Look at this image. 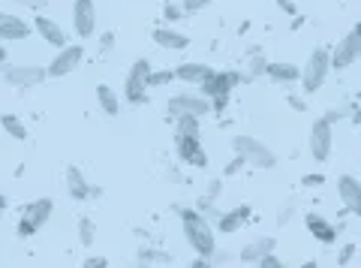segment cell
<instances>
[{
	"instance_id": "cell-25",
	"label": "cell",
	"mask_w": 361,
	"mask_h": 268,
	"mask_svg": "<svg viewBox=\"0 0 361 268\" xmlns=\"http://www.w3.org/2000/svg\"><path fill=\"white\" fill-rule=\"evenodd\" d=\"M0 127H4L9 136L18 139V142L27 139V124H25V121H21L18 115H4V118H0Z\"/></svg>"
},
{
	"instance_id": "cell-40",
	"label": "cell",
	"mask_w": 361,
	"mask_h": 268,
	"mask_svg": "<svg viewBox=\"0 0 361 268\" xmlns=\"http://www.w3.org/2000/svg\"><path fill=\"white\" fill-rule=\"evenodd\" d=\"M343 115H346V106H343V109H331V111H329V115H325V118H329L331 124H334V121H341Z\"/></svg>"
},
{
	"instance_id": "cell-24",
	"label": "cell",
	"mask_w": 361,
	"mask_h": 268,
	"mask_svg": "<svg viewBox=\"0 0 361 268\" xmlns=\"http://www.w3.org/2000/svg\"><path fill=\"white\" fill-rule=\"evenodd\" d=\"M97 106L103 109L106 115H111V118L121 115V97L111 91L109 85H99V87H97Z\"/></svg>"
},
{
	"instance_id": "cell-17",
	"label": "cell",
	"mask_w": 361,
	"mask_h": 268,
	"mask_svg": "<svg viewBox=\"0 0 361 268\" xmlns=\"http://www.w3.org/2000/svg\"><path fill=\"white\" fill-rule=\"evenodd\" d=\"M304 226H307V232L319 244H334L337 232H341V226H334V223L325 220L322 214H307V217H304Z\"/></svg>"
},
{
	"instance_id": "cell-33",
	"label": "cell",
	"mask_w": 361,
	"mask_h": 268,
	"mask_svg": "<svg viewBox=\"0 0 361 268\" xmlns=\"http://www.w3.org/2000/svg\"><path fill=\"white\" fill-rule=\"evenodd\" d=\"M355 244H343V248H341V256H337V265H349V262H353L355 260Z\"/></svg>"
},
{
	"instance_id": "cell-28",
	"label": "cell",
	"mask_w": 361,
	"mask_h": 268,
	"mask_svg": "<svg viewBox=\"0 0 361 268\" xmlns=\"http://www.w3.org/2000/svg\"><path fill=\"white\" fill-rule=\"evenodd\" d=\"M78 241L85 244V248H94L97 241V226L90 217H78Z\"/></svg>"
},
{
	"instance_id": "cell-15",
	"label": "cell",
	"mask_w": 361,
	"mask_h": 268,
	"mask_svg": "<svg viewBox=\"0 0 361 268\" xmlns=\"http://www.w3.org/2000/svg\"><path fill=\"white\" fill-rule=\"evenodd\" d=\"M33 33V25L21 16L13 13H0V42H21Z\"/></svg>"
},
{
	"instance_id": "cell-2",
	"label": "cell",
	"mask_w": 361,
	"mask_h": 268,
	"mask_svg": "<svg viewBox=\"0 0 361 268\" xmlns=\"http://www.w3.org/2000/svg\"><path fill=\"white\" fill-rule=\"evenodd\" d=\"M329 73H331V51L329 49H313L310 54H307V61H304V66H301V91L304 94H316V91H322V85H325V79H329Z\"/></svg>"
},
{
	"instance_id": "cell-14",
	"label": "cell",
	"mask_w": 361,
	"mask_h": 268,
	"mask_svg": "<svg viewBox=\"0 0 361 268\" xmlns=\"http://www.w3.org/2000/svg\"><path fill=\"white\" fill-rule=\"evenodd\" d=\"M337 196H341L343 208L349 214L361 217V178L355 175H341L337 178Z\"/></svg>"
},
{
	"instance_id": "cell-5",
	"label": "cell",
	"mask_w": 361,
	"mask_h": 268,
	"mask_svg": "<svg viewBox=\"0 0 361 268\" xmlns=\"http://www.w3.org/2000/svg\"><path fill=\"white\" fill-rule=\"evenodd\" d=\"M307 151H310V157L316 163H325L331 157V151H334V124L329 118H316L313 124H310V133H307Z\"/></svg>"
},
{
	"instance_id": "cell-22",
	"label": "cell",
	"mask_w": 361,
	"mask_h": 268,
	"mask_svg": "<svg viewBox=\"0 0 361 268\" xmlns=\"http://www.w3.org/2000/svg\"><path fill=\"white\" fill-rule=\"evenodd\" d=\"M66 193H70L75 202H85L87 196H94V187L87 184V178L82 175L78 166H70V169H66Z\"/></svg>"
},
{
	"instance_id": "cell-39",
	"label": "cell",
	"mask_w": 361,
	"mask_h": 268,
	"mask_svg": "<svg viewBox=\"0 0 361 268\" xmlns=\"http://www.w3.org/2000/svg\"><path fill=\"white\" fill-rule=\"evenodd\" d=\"M21 6H30V9H45L49 6V0H18Z\"/></svg>"
},
{
	"instance_id": "cell-10",
	"label": "cell",
	"mask_w": 361,
	"mask_h": 268,
	"mask_svg": "<svg viewBox=\"0 0 361 268\" xmlns=\"http://www.w3.org/2000/svg\"><path fill=\"white\" fill-rule=\"evenodd\" d=\"M175 154L190 169H208V154L202 148V136H175Z\"/></svg>"
},
{
	"instance_id": "cell-19",
	"label": "cell",
	"mask_w": 361,
	"mask_h": 268,
	"mask_svg": "<svg viewBox=\"0 0 361 268\" xmlns=\"http://www.w3.org/2000/svg\"><path fill=\"white\" fill-rule=\"evenodd\" d=\"M33 30H37L39 37L49 42V46H54V49H63V46H66L63 28H61L54 18H49V16H37V18H33Z\"/></svg>"
},
{
	"instance_id": "cell-16",
	"label": "cell",
	"mask_w": 361,
	"mask_h": 268,
	"mask_svg": "<svg viewBox=\"0 0 361 268\" xmlns=\"http://www.w3.org/2000/svg\"><path fill=\"white\" fill-rule=\"evenodd\" d=\"M151 39H154L160 49H166V51H184V49L190 46V37H187V33H180V30L172 28V25L154 28V30H151Z\"/></svg>"
},
{
	"instance_id": "cell-12",
	"label": "cell",
	"mask_w": 361,
	"mask_h": 268,
	"mask_svg": "<svg viewBox=\"0 0 361 268\" xmlns=\"http://www.w3.org/2000/svg\"><path fill=\"white\" fill-rule=\"evenodd\" d=\"M4 79L13 87H37L49 79V70L45 66H33V63H16L4 73Z\"/></svg>"
},
{
	"instance_id": "cell-4",
	"label": "cell",
	"mask_w": 361,
	"mask_h": 268,
	"mask_svg": "<svg viewBox=\"0 0 361 268\" xmlns=\"http://www.w3.org/2000/svg\"><path fill=\"white\" fill-rule=\"evenodd\" d=\"M232 151L241 154L247 166H256V169H274L277 166V154L268 148L262 139L256 136H235L232 139Z\"/></svg>"
},
{
	"instance_id": "cell-35",
	"label": "cell",
	"mask_w": 361,
	"mask_h": 268,
	"mask_svg": "<svg viewBox=\"0 0 361 268\" xmlns=\"http://www.w3.org/2000/svg\"><path fill=\"white\" fill-rule=\"evenodd\" d=\"M259 265H262V268H280V265H283V260H280V256L271 250V253H265L262 260H259Z\"/></svg>"
},
{
	"instance_id": "cell-43",
	"label": "cell",
	"mask_w": 361,
	"mask_h": 268,
	"mask_svg": "<svg viewBox=\"0 0 361 268\" xmlns=\"http://www.w3.org/2000/svg\"><path fill=\"white\" fill-rule=\"evenodd\" d=\"M111 42H115V37H111V33H106V37L99 39V46H103V49H111Z\"/></svg>"
},
{
	"instance_id": "cell-3",
	"label": "cell",
	"mask_w": 361,
	"mask_h": 268,
	"mask_svg": "<svg viewBox=\"0 0 361 268\" xmlns=\"http://www.w3.org/2000/svg\"><path fill=\"white\" fill-rule=\"evenodd\" d=\"M151 73L154 66L148 58H139L133 61V66L127 70V79H123V99L133 106H139L148 99V87H151Z\"/></svg>"
},
{
	"instance_id": "cell-46",
	"label": "cell",
	"mask_w": 361,
	"mask_h": 268,
	"mask_svg": "<svg viewBox=\"0 0 361 268\" xmlns=\"http://www.w3.org/2000/svg\"><path fill=\"white\" fill-rule=\"evenodd\" d=\"M0 211H6V196L0 193Z\"/></svg>"
},
{
	"instance_id": "cell-34",
	"label": "cell",
	"mask_w": 361,
	"mask_h": 268,
	"mask_svg": "<svg viewBox=\"0 0 361 268\" xmlns=\"http://www.w3.org/2000/svg\"><path fill=\"white\" fill-rule=\"evenodd\" d=\"M244 166H247V163H244V157H241V154H235V157H232V163H229V166H226V169H223V175H226V178H232L235 172H241Z\"/></svg>"
},
{
	"instance_id": "cell-29",
	"label": "cell",
	"mask_w": 361,
	"mask_h": 268,
	"mask_svg": "<svg viewBox=\"0 0 361 268\" xmlns=\"http://www.w3.org/2000/svg\"><path fill=\"white\" fill-rule=\"evenodd\" d=\"M172 82H178V75H175V70H160V73H151V87H163V85H172Z\"/></svg>"
},
{
	"instance_id": "cell-23",
	"label": "cell",
	"mask_w": 361,
	"mask_h": 268,
	"mask_svg": "<svg viewBox=\"0 0 361 268\" xmlns=\"http://www.w3.org/2000/svg\"><path fill=\"white\" fill-rule=\"evenodd\" d=\"M274 248H277V241L271 238V236H265V238H256V241H250V244H247V248L241 250L238 260H241V262H250V265H259V260H262L265 253H271Z\"/></svg>"
},
{
	"instance_id": "cell-21",
	"label": "cell",
	"mask_w": 361,
	"mask_h": 268,
	"mask_svg": "<svg viewBox=\"0 0 361 268\" xmlns=\"http://www.w3.org/2000/svg\"><path fill=\"white\" fill-rule=\"evenodd\" d=\"M211 73H214L211 66H208V63H199V61H184V63H178V66H175L178 82H184V85H196V87H199L202 82H205Z\"/></svg>"
},
{
	"instance_id": "cell-27",
	"label": "cell",
	"mask_w": 361,
	"mask_h": 268,
	"mask_svg": "<svg viewBox=\"0 0 361 268\" xmlns=\"http://www.w3.org/2000/svg\"><path fill=\"white\" fill-rule=\"evenodd\" d=\"M268 58L259 49H253V54H250V61H247V75L250 79H259V75H265V70H268Z\"/></svg>"
},
{
	"instance_id": "cell-9",
	"label": "cell",
	"mask_w": 361,
	"mask_h": 268,
	"mask_svg": "<svg viewBox=\"0 0 361 268\" xmlns=\"http://www.w3.org/2000/svg\"><path fill=\"white\" fill-rule=\"evenodd\" d=\"M82 61H85V46L82 42H66L63 49H58V54L51 58V63L45 66L49 70V79H63V75H73L78 66H82Z\"/></svg>"
},
{
	"instance_id": "cell-18",
	"label": "cell",
	"mask_w": 361,
	"mask_h": 268,
	"mask_svg": "<svg viewBox=\"0 0 361 268\" xmlns=\"http://www.w3.org/2000/svg\"><path fill=\"white\" fill-rule=\"evenodd\" d=\"M253 208L250 205H235L229 211H223V214H217V229L223 232V236H232V232H238L247 220H250Z\"/></svg>"
},
{
	"instance_id": "cell-20",
	"label": "cell",
	"mask_w": 361,
	"mask_h": 268,
	"mask_svg": "<svg viewBox=\"0 0 361 268\" xmlns=\"http://www.w3.org/2000/svg\"><path fill=\"white\" fill-rule=\"evenodd\" d=\"M265 75L274 85H295V82H301V66L289 63V61H271Z\"/></svg>"
},
{
	"instance_id": "cell-11",
	"label": "cell",
	"mask_w": 361,
	"mask_h": 268,
	"mask_svg": "<svg viewBox=\"0 0 361 268\" xmlns=\"http://www.w3.org/2000/svg\"><path fill=\"white\" fill-rule=\"evenodd\" d=\"M73 30L82 39L97 37V4L94 0H73Z\"/></svg>"
},
{
	"instance_id": "cell-7",
	"label": "cell",
	"mask_w": 361,
	"mask_h": 268,
	"mask_svg": "<svg viewBox=\"0 0 361 268\" xmlns=\"http://www.w3.org/2000/svg\"><path fill=\"white\" fill-rule=\"evenodd\" d=\"M166 115L172 121L180 115L205 118V115H211V99L205 94H175V97L166 99Z\"/></svg>"
},
{
	"instance_id": "cell-13",
	"label": "cell",
	"mask_w": 361,
	"mask_h": 268,
	"mask_svg": "<svg viewBox=\"0 0 361 268\" xmlns=\"http://www.w3.org/2000/svg\"><path fill=\"white\" fill-rule=\"evenodd\" d=\"M355 61H361V39L355 33H346V37L331 49V70H337V73L349 70Z\"/></svg>"
},
{
	"instance_id": "cell-38",
	"label": "cell",
	"mask_w": 361,
	"mask_h": 268,
	"mask_svg": "<svg viewBox=\"0 0 361 268\" xmlns=\"http://www.w3.org/2000/svg\"><path fill=\"white\" fill-rule=\"evenodd\" d=\"M220 190H223V181L217 178V181H211V184H208V193H205V196L214 199V196H220Z\"/></svg>"
},
{
	"instance_id": "cell-6",
	"label": "cell",
	"mask_w": 361,
	"mask_h": 268,
	"mask_svg": "<svg viewBox=\"0 0 361 268\" xmlns=\"http://www.w3.org/2000/svg\"><path fill=\"white\" fill-rule=\"evenodd\" d=\"M54 214V202L51 199H33V202L25 208V214H21L18 226H16V236L18 238H30L37 236V232L49 223V217Z\"/></svg>"
},
{
	"instance_id": "cell-42",
	"label": "cell",
	"mask_w": 361,
	"mask_h": 268,
	"mask_svg": "<svg viewBox=\"0 0 361 268\" xmlns=\"http://www.w3.org/2000/svg\"><path fill=\"white\" fill-rule=\"evenodd\" d=\"M277 4H280V6H283V13H289V16H292V13H295V4H292V0H277Z\"/></svg>"
},
{
	"instance_id": "cell-26",
	"label": "cell",
	"mask_w": 361,
	"mask_h": 268,
	"mask_svg": "<svg viewBox=\"0 0 361 268\" xmlns=\"http://www.w3.org/2000/svg\"><path fill=\"white\" fill-rule=\"evenodd\" d=\"M199 121L202 118H196V115H180V118H175V136H202Z\"/></svg>"
},
{
	"instance_id": "cell-32",
	"label": "cell",
	"mask_w": 361,
	"mask_h": 268,
	"mask_svg": "<svg viewBox=\"0 0 361 268\" xmlns=\"http://www.w3.org/2000/svg\"><path fill=\"white\" fill-rule=\"evenodd\" d=\"M139 262H172V256L154 253V250H142V253H139Z\"/></svg>"
},
{
	"instance_id": "cell-44",
	"label": "cell",
	"mask_w": 361,
	"mask_h": 268,
	"mask_svg": "<svg viewBox=\"0 0 361 268\" xmlns=\"http://www.w3.org/2000/svg\"><path fill=\"white\" fill-rule=\"evenodd\" d=\"M9 58V54H6V49H4V42H0V63H4Z\"/></svg>"
},
{
	"instance_id": "cell-41",
	"label": "cell",
	"mask_w": 361,
	"mask_h": 268,
	"mask_svg": "<svg viewBox=\"0 0 361 268\" xmlns=\"http://www.w3.org/2000/svg\"><path fill=\"white\" fill-rule=\"evenodd\" d=\"M289 106L295 109V111H304V109H307V106H304V99H301V97H289Z\"/></svg>"
},
{
	"instance_id": "cell-1",
	"label": "cell",
	"mask_w": 361,
	"mask_h": 268,
	"mask_svg": "<svg viewBox=\"0 0 361 268\" xmlns=\"http://www.w3.org/2000/svg\"><path fill=\"white\" fill-rule=\"evenodd\" d=\"M180 229H184V238L196 256L214 260V253H217V232L211 226V217H205L199 208H180Z\"/></svg>"
},
{
	"instance_id": "cell-45",
	"label": "cell",
	"mask_w": 361,
	"mask_h": 268,
	"mask_svg": "<svg viewBox=\"0 0 361 268\" xmlns=\"http://www.w3.org/2000/svg\"><path fill=\"white\" fill-rule=\"evenodd\" d=\"M353 33H355V37H358V39H361V18H358V25H355V28H353Z\"/></svg>"
},
{
	"instance_id": "cell-8",
	"label": "cell",
	"mask_w": 361,
	"mask_h": 268,
	"mask_svg": "<svg viewBox=\"0 0 361 268\" xmlns=\"http://www.w3.org/2000/svg\"><path fill=\"white\" fill-rule=\"evenodd\" d=\"M244 82H250V75H241L235 70H214L208 79L199 85V94H205L208 99H214V97H232L235 87L244 85Z\"/></svg>"
},
{
	"instance_id": "cell-31",
	"label": "cell",
	"mask_w": 361,
	"mask_h": 268,
	"mask_svg": "<svg viewBox=\"0 0 361 268\" xmlns=\"http://www.w3.org/2000/svg\"><path fill=\"white\" fill-rule=\"evenodd\" d=\"M211 4H214V0H180V6H184V13H187V16L202 13V9H208Z\"/></svg>"
},
{
	"instance_id": "cell-37",
	"label": "cell",
	"mask_w": 361,
	"mask_h": 268,
	"mask_svg": "<svg viewBox=\"0 0 361 268\" xmlns=\"http://www.w3.org/2000/svg\"><path fill=\"white\" fill-rule=\"evenodd\" d=\"M322 181H325V175H304V178H301L304 187H319Z\"/></svg>"
},
{
	"instance_id": "cell-36",
	"label": "cell",
	"mask_w": 361,
	"mask_h": 268,
	"mask_svg": "<svg viewBox=\"0 0 361 268\" xmlns=\"http://www.w3.org/2000/svg\"><path fill=\"white\" fill-rule=\"evenodd\" d=\"M85 265H87V268H106V265H109V260H106V256H87Z\"/></svg>"
},
{
	"instance_id": "cell-30",
	"label": "cell",
	"mask_w": 361,
	"mask_h": 268,
	"mask_svg": "<svg viewBox=\"0 0 361 268\" xmlns=\"http://www.w3.org/2000/svg\"><path fill=\"white\" fill-rule=\"evenodd\" d=\"M187 13H184V6H175V4H166L163 9V18H166V25H175V21H180Z\"/></svg>"
}]
</instances>
